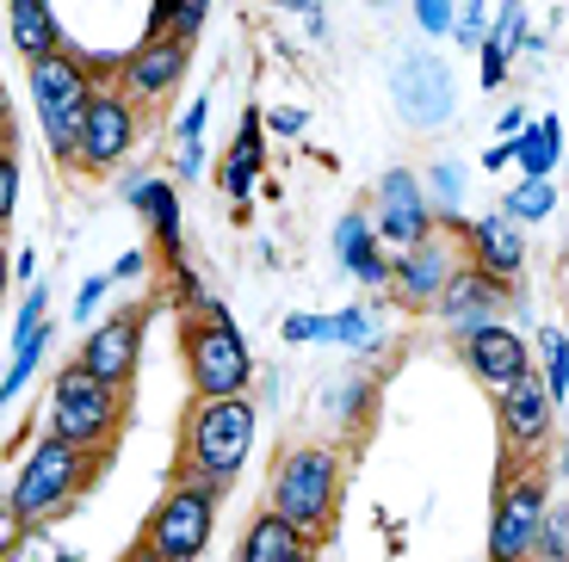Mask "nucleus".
Returning <instances> with one entry per match:
<instances>
[{
    "mask_svg": "<svg viewBox=\"0 0 569 562\" xmlns=\"http://www.w3.org/2000/svg\"><path fill=\"white\" fill-rule=\"evenodd\" d=\"M130 142H137V106H130L118 87H93L87 118H81V137H74V168L112 173L118 161L130 155Z\"/></svg>",
    "mask_w": 569,
    "mask_h": 562,
    "instance_id": "6e6552de",
    "label": "nucleus"
},
{
    "mask_svg": "<svg viewBox=\"0 0 569 562\" xmlns=\"http://www.w3.org/2000/svg\"><path fill=\"white\" fill-rule=\"evenodd\" d=\"M272 7H303V13H322V0H272Z\"/></svg>",
    "mask_w": 569,
    "mask_h": 562,
    "instance_id": "37998d69",
    "label": "nucleus"
},
{
    "mask_svg": "<svg viewBox=\"0 0 569 562\" xmlns=\"http://www.w3.org/2000/svg\"><path fill=\"white\" fill-rule=\"evenodd\" d=\"M43 340H50V322H38L31 334H19L13 365H7V378H0V408H13V402H19V390L31 383V371H38V359H43Z\"/></svg>",
    "mask_w": 569,
    "mask_h": 562,
    "instance_id": "b1692460",
    "label": "nucleus"
},
{
    "mask_svg": "<svg viewBox=\"0 0 569 562\" xmlns=\"http://www.w3.org/2000/svg\"><path fill=\"white\" fill-rule=\"evenodd\" d=\"M118 390L93 383L81 365H62L57 383H50V421H57V439L81 451H106L118 439Z\"/></svg>",
    "mask_w": 569,
    "mask_h": 562,
    "instance_id": "0eeeda50",
    "label": "nucleus"
},
{
    "mask_svg": "<svg viewBox=\"0 0 569 562\" xmlns=\"http://www.w3.org/2000/svg\"><path fill=\"white\" fill-rule=\"evenodd\" d=\"M106 291H112V279H87V284H81V297H74V315H93Z\"/></svg>",
    "mask_w": 569,
    "mask_h": 562,
    "instance_id": "f704fd0d",
    "label": "nucleus"
},
{
    "mask_svg": "<svg viewBox=\"0 0 569 562\" xmlns=\"http://www.w3.org/2000/svg\"><path fill=\"white\" fill-rule=\"evenodd\" d=\"M19 217V155L13 149H0V229Z\"/></svg>",
    "mask_w": 569,
    "mask_h": 562,
    "instance_id": "c756f323",
    "label": "nucleus"
},
{
    "mask_svg": "<svg viewBox=\"0 0 569 562\" xmlns=\"http://www.w3.org/2000/svg\"><path fill=\"white\" fill-rule=\"evenodd\" d=\"M137 352H142V315H112V322H100L81 340V359L74 365L93 383H106V390H124L137 378Z\"/></svg>",
    "mask_w": 569,
    "mask_h": 562,
    "instance_id": "9b49d317",
    "label": "nucleus"
},
{
    "mask_svg": "<svg viewBox=\"0 0 569 562\" xmlns=\"http://www.w3.org/2000/svg\"><path fill=\"white\" fill-rule=\"evenodd\" d=\"M242 562H310V544H303L279 513H260L242 538Z\"/></svg>",
    "mask_w": 569,
    "mask_h": 562,
    "instance_id": "412c9836",
    "label": "nucleus"
},
{
    "mask_svg": "<svg viewBox=\"0 0 569 562\" xmlns=\"http://www.w3.org/2000/svg\"><path fill=\"white\" fill-rule=\"evenodd\" d=\"M130 204L149 217V229H156V241L168 248V260H180V198H173V185L168 180H137L130 185Z\"/></svg>",
    "mask_w": 569,
    "mask_h": 562,
    "instance_id": "aec40b11",
    "label": "nucleus"
},
{
    "mask_svg": "<svg viewBox=\"0 0 569 562\" xmlns=\"http://www.w3.org/2000/svg\"><path fill=\"white\" fill-rule=\"evenodd\" d=\"M38 322H43V284H31V297H26V310H19V328H13V334H31Z\"/></svg>",
    "mask_w": 569,
    "mask_h": 562,
    "instance_id": "c9c22d12",
    "label": "nucleus"
},
{
    "mask_svg": "<svg viewBox=\"0 0 569 562\" xmlns=\"http://www.w3.org/2000/svg\"><path fill=\"white\" fill-rule=\"evenodd\" d=\"M371 235L390 241V248H415L421 235H433V204H427L421 180L415 173H385V185H378V223H371Z\"/></svg>",
    "mask_w": 569,
    "mask_h": 562,
    "instance_id": "f8f14e48",
    "label": "nucleus"
},
{
    "mask_svg": "<svg viewBox=\"0 0 569 562\" xmlns=\"http://www.w3.org/2000/svg\"><path fill=\"white\" fill-rule=\"evenodd\" d=\"M557 211V185L551 180H520L508 198H501V217L508 223H545Z\"/></svg>",
    "mask_w": 569,
    "mask_h": 562,
    "instance_id": "393cba45",
    "label": "nucleus"
},
{
    "mask_svg": "<svg viewBox=\"0 0 569 562\" xmlns=\"http://www.w3.org/2000/svg\"><path fill=\"white\" fill-rule=\"evenodd\" d=\"M508 303V284L501 279H489V272H477V267H465V272H452V279L440 284V297H433V310L446 315L452 328H483V322H496V310Z\"/></svg>",
    "mask_w": 569,
    "mask_h": 562,
    "instance_id": "ddd939ff",
    "label": "nucleus"
},
{
    "mask_svg": "<svg viewBox=\"0 0 569 562\" xmlns=\"http://www.w3.org/2000/svg\"><path fill=\"white\" fill-rule=\"evenodd\" d=\"M539 520H545V482L520 476L513 494H501V506H496V525H489V562H532Z\"/></svg>",
    "mask_w": 569,
    "mask_h": 562,
    "instance_id": "9d476101",
    "label": "nucleus"
},
{
    "mask_svg": "<svg viewBox=\"0 0 569 562\" xmlns=\"http://www.w3.org/2000/svg\"><path fill=\"white\" fill-rule=\"evenodd\" d=\"M284 340H335L328 315H284Z\"/></svg>",
    "mask_w": 569,
    "mask_h": 562,
    "instance_id": "473e14b6",
    "label": "nucleus"
},
{
    "mask_svg": "<svg viewBox=\"0 0 569 562\" xmlns=\"http://www.w3.org/2000/svg\"><path fill=\"white\" fill-rule=\"evenodd\" d=\"M465 359H470V371H477L483 383H496V390H508V383L527 378V340L513 334V328H501V322L470 328V334H465Z\"/></svg>",
    "mask_w": 569,
    "mask_h": 562,
    "instance_id": "2eb2a0df",
    "label": "nucleus"
},
{
    "mask_svg": "<svg viewBox=\"0 0 569 562\" xmlns=\"http://www.w3.org/2000/svg\"><path fill=\"white\" fill-rule=\"evenodd\" d=\"M508 161H513V142H496V149L483 155V168H508Z\"/></svg>",
    "mask_w": 569,
    "mask_h": 562,
    "instance_id": "ea45409f",
    "label": "nucleus"
},
{
    "mask_svg": "<svg viewBox=\"0 0 569 562\" xmlns=\"http://www.w3.org/2000/svg\"><path fill=\"white\" fill-rule=\"evenodd\" d=\"M335 253H341V267H347V272H359V267L371 260V253H378V235H371L366 217H347L341 235H335Z\"/></svg>",
    "mask_w": 569,
    "mask_h": 562,
    "instance_id": "bb28decb",
    "label": "nucleus"
},
{
    "mask_svg": "<svg viewBox=\"0 0 569 562\" xmlns=\"http://www.w3.org/2000/svg\"><path fill=\"white\" fill-rule=\"evenodd\" d=\"M433 192H440V204H452V198H458V168H452V161L433 168Z\"/></svg>",
    "mask_w": 569,
    "mask_h": 562,
    "instance_id": "4c0bfd02",
    "label": "nucleus"
},
{
    "mask_svg": "<svg viewBox=\"0 0 569 562\" xmlns=\"http://www.w3.org/2000/svg\"><path fill=\"white\" fill-rule=\"evenodd\" d=\"M100 464H106V451H81V445H69V439H57V433L38 439L31 458L19 464V482H13V494H7V513H13V520H50V513H62V506L81 494V482Z\"/></svg>",
    "mask_w": 569,
    "mask_h": 562,
    "instance_id": "7ed1b4c3",
    "label": "nucleus"
},
{
    "mask_svg": "<svg viewBox=\"0 0 569 562\" xmlns=\"http://www.w3.org/2000/svg\"><path fill=\"white\" fill-rule=\"evenodd\" d=\"M532 556L539 562H563L569 556V513H545L539 538H532Z\"/></svg>",
    "mask_w": 569,
    "mask_h": 562,
    "instance_id": "c85d7f7f",
    "label": "nucleus"
},
{
    "mask_svg": "<svg viewBox=\"0 0 569 562\" xmlns=\"http://www.w3.org/2000/svg\"><path fill=\"white\" fill-rule=\"evenodd\" d=\"M501 74H508V50L483 38V87H501Z\"/></svg>",
    "mask_w": 569,
    "mask_h": 562,
    "instance_id": "72a5a7b5",
    "label": "nucleus"
},
{
    "mask_svg": "<svg viewBox=\"0 0 569 562\" xmlns=\"http://www.w3.org/2000/svg\"><path fill=\"white\" fill-rule=\"evenodd\" d=\"M180 74H186V43L149 38V43H137V50H130L124 87H118V93H124L130 106H137V99H161V93H173V87H180Z\"/></svg>",
    "mask_w": 569,
    "mask_h": 562,
    "instance_id": "4468645a",
    "label": "nucleus"
},
{
    "mask_svg": "<svg viewBox=\"0 0 569 562\" xmlns=\"http://www.w3.org/2000/svg\"><path fill=\"white\" fill-rule=\"evenodd\" d=\"M470 253H477V272H489V279H513V272L527 267V235H520V223H508V217H483V223H470Z\"/></svg>",
    "mask_w": 569,
    "mask_h": 562,
    "instance_id": "f3484780",
    "label": "nucleus"
},
{
    "mask_svg": "<svg viewBox=\"0 0 569 562\" xmlns=\"http://www.w3.org/2000/svg\"><path fill=\"white\" fill-rule=\"evenodd\" d=\"M390 93H397V112L409 118V124L433 130L452 118L458 93H452V69H446L440 57H402L397 74H390Z\"/></svg>",
    "mask_w": 569,
    "mask_h": 562,
    "instance_id": "1a4fd4ad",
    "label": "nucleus"
},
{
    "mask_svg": "<svg viewBox=\"0 0 569 562\" xmlns=\"http://www.w3.org/2000/svg\"><path fill=\"white\" fill-rule=\"evenodd\" d=\"M501 433H508L513 445H539V439L551 433V395H545V383L532 378V371L501 390Z\"/></svg>",
    "mask_w": 569,
    "mask_h": 562,
    "instance_id": "a211bd4d",
    "label": "nucleus"
},
{
    "mask_svg": "<svg viewBox=\"0 0 569 562\" xmlns=\"http://www.w3.org/2000/svg\"><path fill=\"white\" fill-rule=\"evenodd\" d=\"M124 562H173V556H161V550H149V544H137V550H130V556Z\"/></svg>",
    "mask_w": 569,
    "mask_h": 562,
    "instance_id": "a19ab883",
    "label": "nucleus"
},
{
    "mask_svg": "<svg viewBox=\"0 0 569 562\" xmlns=\"http://www.w3.org/2000/svg\"><path fill=\"white\" fill-rule=\"evenodd\" d=\"M335 322V340H347V347H371V315L366 310H341V315H328Z\"/></svg>",
    "mask_w": 569,
    "mask_h": 562,
    "instance_id": "2f4dec72",
    "label": "nucleus"
},
{
    "mask_svg": "<svg viewBox=\"0 0 569 562\" xmlns=\"http://www.w3.org/2000/svg\"><path fill=\"white\" fill-rule=\"evenodd\" d=\"M217 501H223V494L204 489V482H173L156 501L149 525H142V544L173 556V562H199L204 544H211V532H217Z\"/></svg>",
    "mask_w": 569,
    "mask_h": 562,
    "instance_id": "423d86ee",
    "label": "nucleus"
},
{
    "mask_svg": "<svg viewBox=\"0 0 569 562\" xmlns=\"http://www.w3.org/2000/svg\"><path fill=\"white\" fill-rule=\"evenodd\" d=\"M7 284H13V260H7V248H0V297H7Z\"/></svg>",
    "mask_w": 569,
    "mask_h": 562,
    "instance_id": "79ce46f5",
    "label": "nucleus"
},
{
    "mask_svg": "<svg viewBox=\"0 0 569 562\" xmlns=\"http://www.w3.org/2000/svg\"><path fill=\"white\" fill-rule=\"evenodd\" d=\"M7 26H13V50L26 62L57 57V50H62V31H57L50 0H7Z\"/></svg>",
    "mask_w": 569,
    "mask_h": 562,
    "instance_id": "6ab92c4d",
    "label": "nucleus"
},
{
    "mask_svg": "<svg viewBox=\"0 0 569 562\" xmlns=\"http://www.w3.org/2000/svg\"><path fill=\"white\" fill-rule=\"evenodd\" d=\"M254 402L248 395H199V408L186 414V445H180V482H204L223 494L242 476L248 451H254Z\"/></svg>",
    "mask_w": 569,
    "mask_h": 562,
    "instance_id": "f257e3e1",
    "label": "nucleus"
},
{
    "mask_svg": "<svg viewBox=\"0 0 569 562\" xmlns=\"http://www.w3.org/2000/svg\"><path fill=\"white\" fill-rule=\"evenodd\" d=\"M557 155H563V124L557 118H539V124H527L513 137V161L527 168V180H551Z\"/></svg>",
    "mask_w": 569,
    "mask_h": 562,
    "instance_id": "5701e85b",
    "label": "nucleus"
},
{
    "mask_svg": "<svg viewBox=\"0 0 569 562\" xmlns=\"http://www.w3.org/2000/svg\"><path fill=\"white\" fill-rule=\"evenodd\" d=\"M217 185H223L236 204H248V192L260 185V118H254V112L242 118V137H236V149L223 155V173H217Z\"/></svg>",
    "mask_w": 569,
    "mask_h": 562,
    "instance_id": "4be33fe9",
    "label": "nucleus"
},
{
    "mask_svg": "<svg viewBox=\"0 0 569 562\" xmlns=\"http://www.w3.org/2000/svg\"><path fill=\"white\" fill-rule=\"evenodd\" d=\"M545 395L551 402H569V334H545Z\"/></svg>",
    "mask_w": 569,
    "mask_h": 562,
    "instance_id": "cd10ccee",
    "label": "nucleus"
},
{
    "mask_svg": "<svg viewBox=\"0 0 569 562\" xmlns=\"http://www.w3.org/2000/svg\"><path fill=\"white\" fill-rule=\"evenodd\" d=\"M303 124H310V118H303L298 106H284V112H272V118H267V130H279V137H298Z\"/></svg>",
    "mask_w": 569,
    "mask_h": 562,
    "instance_id": "e433bc0d",
    "label": "nucleus"
},
{
    "mask_svg": "<svg viewBox=\"0 0 569 562\" xmlns=\"http://www.w3.org/2000/svg\"><path fill=\"white\" fill-rule=\"evenodd\" d=\"M180 352H186V378H192L199 395H242L248 378H254V359H248L242 334L229 328V315L217 310V303L186 322Z\"/></svg>",
    "mask_w": 569,
    "mask_h": 562,
    "instance_id": "39448f33",
    "label": "nucleus"
},
{
    "mask_svg": "<svg viewBox=\"0 0 569 562\" xmlns=\"http://www.w3.org/2000/svg\"><path fill=\"white\" fill-rule=\"evenodd\" d=\"M520 130H527V112H520V106H513V112H501V142H513Z\"/></svg>",
    "mask_w": 569,
    "mask_h": 562,
    "instance_id": "58836bf2",
    "label": "nucleus"
},
{
    "mask_svg": "<svg viewBox=\"0 0 569 562\" xmlns=\"http://www.w3.org/2000/svg\"><path fill=\"white\" fill-rule=\"evenodd\" d=\"M452 248H446L440 235H421L415 241V248H402V260L397 267H390V284H397L402 297H409L415 310H427V303H433V297H440V284L452 279Z\"/></svg>",
    "mask_w": 569,
    "mask_h": 562,
    "instance_id": "dca6fc26",
    "label": "nucleus"
},
{
    "mask_svg": "<svg viewBox=\"0 0 569 562\" xmlns=\"http://www.w3.org/2000/svg\"><path fill=\"white\" fill-rule=\"evenodd\" d=\"M156 13H161V38H173V43H186L192 50V38L204 31V13H211V0H156Z\"/></svg>",
    "mask_w": 569,
    "mask_h": 562,
    "instance_id": "a878e982",
    "label": "nucleus"
},
{
    "mask_svg": "<svg viewBox=\"0 0 569 562\" xmlns=\"http://www.w3.org/2000/svg\"><path fill=\"white\" fill-rule=\"evenodd\" d=\"M452 0H415V26L427 31V38H440V31H452Z\"/></svg>",
    "mask_w": 569,
    "mask_h": 562,
    "instance_id": "7c9ffc66",
    "label": "nucleus"
},
{
    "mask_svg": "<svg viewBox=\"0 0 569 562\" xmlns=\"http://www.w3.org/2000/svg\"><path fill=\"white\" fill-rule=\"evenodd\" d=\"M87 99H93V69L69 50L31 62V106H38V124L50 137V155L74 161V137H81Z\"/></svg>",
    "mask_w": 569,
    "mask_h": 562,
    "instance_id": "20e7f679",
    "label": "nucleus"
},
{
    "mask_svg": "<svg viewBox=\"0 0 569 562\" xmlns=\"http://www.w3.org/2000/svg\"><path fill=\"white\" fill-rule=\"evenodd\" d=\"M0 130H7V87H0Z\"/></svg>",
    "mask_w": 569,
    "mask_h": 562,
    "instance_id": "c03bdc74",
    "label": "nucleus"
},
{
    "mask_svg": "<svg viewBox=\"0 0 569 562\" xmlns=\"http://www.w3.org/2000/svg\"><path fill=\"white\" fill-rule=\"evenodd\" d=\"M371 7H390V0H371Z\"/></svg>",
    "mask_w": 569,
    "mask_h": 562,
    "instance_id": "a18cd8bd",
    "label": "nucleus"
},
{
    "mask_svg": "<svg viewBox=\"0 0 569 562\" xmlns=\"http://www.w3.org/2000/svg\"><path fill=\"white\" fill-rule=\"evenodd\" d=\"M341 506V458L328 445H291L272 470V513H279L303 544H322Z\"/></svg>",
    "mask_w": 569,
    "mask_h": 562,
    "instance_id": "f03ea898",
    "label": "nucleus"
}]
</instances>
